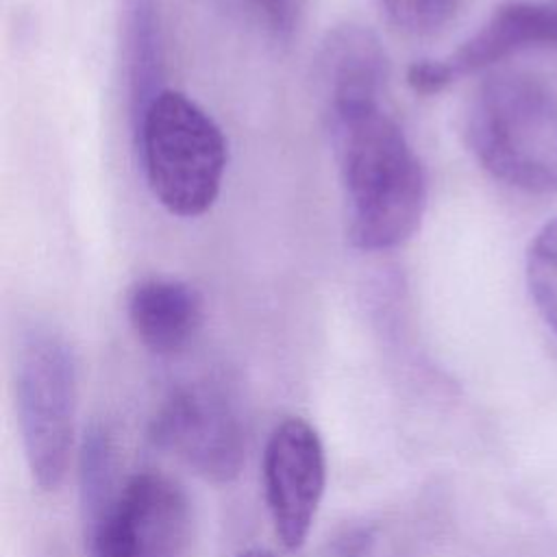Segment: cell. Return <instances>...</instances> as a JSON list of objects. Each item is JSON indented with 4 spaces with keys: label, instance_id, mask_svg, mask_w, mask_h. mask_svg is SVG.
<instances>
[{
    "label": "cell",
    "instance_id": "7",
    "mask_svg": "<svg viewBox=\"0 0 557 557\" xmlns=\"http://www.w3.org/2000/svg\"><path fill=\"white\" fill-rule=\"evenodd\" d=\"M261 476L276 537L287 550L300 548L326 485V455L318 431L302 418L278 422L263 448Z\"/></svg>",
    "mask_w": 557,
    "mask_h": 557
},
{
    "label": "cell",
    "instance_id": "14",
    "mask_svg": "<svg viewBox=\"0 0 557 557\" xmlns=\"http://www.w3.org/2000/svg\"><path fill=\"white\" fill-rule=\"evenodd\" d=\"M466 0H379L387 22L411 37H429L446 28Z\"/></svg>",
    "mask_w": 557,
    "mask_h": 557
},
{
    "label": "cell",
    "instance_id": "15",
    "mask_svg": "<svg viewBox=\"0 0 557 557\" xmlns=\"http://www.w3.org/2000/svg\"><path fill=\"white\" fill-rule=\"evenodd\" d=\"M272 35L287 39L298 28L305 0H246Z\"/></svg>",
    "mask_w": 557,
    "mask_h": 557
},
{
    "label": "cell",
    "instance_id": "13",
    "mask_svg": "<svg viewBox=\"0 0 557 557\" xmlns=\"http://www.w3.org/2000/svg\"><path fill=\"white\" fill-rule=\"evenodd\" d=\"M527 285L540 315L557 333V218L544 224L529 246Z\"/></svg>",
    "mask_w": 557,
    "mask_h": 557
},
{
    "label": "cell",
    "instance_id": "6",
    "mask_svg": "<svg viewBox=\"0 0 557 557\" xmlns=\"http://www.w3.org/2000/svg\"><path fill=\"white\" fill-rule=\"evenodd\" d=\"M154 442L209 481H233L246 455V429L233 400L215 385L176 387L152 422Z\"/></svg>",
    "mask_w": 557,
    "mask_h": 557
},
{
    "label": "cell",
    "instance_id": "12",
    "mask_svg": "<svg viewBox=\"0 0 557 557\" xmlns=\"http://www.w3.org/2000/svg\"><path fill=\"white\" fill-rule=\"evenodd\" d=\"M117 487L120 483L115 481L113 442L102 426H94L85 433L81 450V492L85 524L109 505Z\"/></svg>",
    "mask_w": 557,
    "mask_h": 557
},
{
    "label": "cell",
    "instance_id": "1",
    "mask_svg": "<svg viewBox=\"0 0 557 557\" xmlns=\"http://www.w3.org/2000/svg\"><path fill=\"white\" fill-rule=\"evenodd\" d=\"M346 205V233L366 252L392 250L420 226L426 172L385 102L322 113Z\"/></svg>",
    "mask_w": 557,
    "mask_h": 557
},
{
    "label": "cell",
    "instance_id": "5",
    "mask_svg": "<svg viewBox=\"0 0 557 557\" xmlns=\"http://www.w3.org/2000/svg\"><path fill=\"white\" fill-rule=\"evenodd\" d=\"M191 500L172 476L144 470L120 483L109 505L85 524L91 557H187Z\"/></svg>",
    "mask_w": 557,
    "mask_h": 557
},
{
    "label": "cell",
    "instance_id": "9",
    "mask_svg": "<svg viewBox=\"0 0 557 557\" xmlns=\"http://www.w3.org/2000/svg\"><path fill=\"white\" fill-rule=\"evenodd\" d=\"M387 78L389 59L374 30L348 22L326 33L313 63V85L322 113L383 102Z\"/></svg>",
    "mask_w": 557,
    "mask_h": 557
},
{
    "label": "cell",
    "instance_id": "8",
    "mask_svg": "<svg viewBox=\"0 0 557 557\" xmlns=\"http://www.w3.org/2000/svg\"><path fill=\"white\" fill-rule=\"evenodd\" d=\"M531 48H557V4L516 0L498 7L448 57L416 61L407 70V85L420 96H433L466 74L487 70Z\"/></svg>",
    "mask_w": 557,
    "mask_h": 557
},
{
    "label": "cell",
    "instance_id": "11",
    "mask_svg": "<svg viewBox=\"0 0 557 557\" xmlns=\"http://www.w3.org/2000/svg\"><path fill=\"white\" fill-rule=\"evenodd\" d=\"M124 74L131 120L163 91L165 46L159 0H126L124 7Z\"/></svg>",
    "mask_w": 557,
    "mask_h": 557
},
{
    "label": "cell",
    "instance_id": "10",
    "mask_svg": "<svg viewBox=\"0 0 557 557\" xmlns=\"http://www.w3.org/2000/svg\"><path fill=\"white\" fill-rule=\"evenodd\" d=\"M126 315L135 337L154 355L183 352L205 320L200 292L174 276H146L126 296Z\"/></svg>",
    "mask_w": 557,
    "mask_h": 557
},
{
    "label": "cell",
    "instance_id": "3",
    "mask_svg": "<svg viewBox=\"0 0 557 557\" xmlns=\"http://www.w3.org/2000/svg\"><path fill=\"white\" fill-rule=\"evenodd\" d=\"M144 178L157 202L178 218H198L218 200L226 172L220 124L194 98L163 89L133 122Z\"/></svg>",
    "mask_w": 557,
    "mask_h": 557
},
{
    "label": "cell",
    "instance_id": "4",
    "mask_svg": "<svg viewBox=\"0 0 557 557\" xmlns=\"http://www.w3.org/2000/svg\"><path fill=\"white\" fill-rule=\"evenodd\" d=\"M15 409L26 466L37 485L54 490L74 448L78 368L70 342L52 326L33 324L17 339Z\"/></svg>",
    "mask_w": 557,
    "mask_h": 557
},
{
    "label": "cell",
    "instance_id": "16",
    "mask_svg": "<svg viewBox=\"0 0 557 557\" xmlns=\"http://www.w3.org/2000/svg\"><path fill=\"white\" fill-rule=\"evenodd\" d=\"M329 557H379V540L370 529L348 531L337 537Z\"/></svg>",
    "mask_w": 557,
    "mask_h": 557
},
{
    "label": "cell",
    "instance_id": "17",
    "mask_svg": "<svg viewBox=\"0 0 557 557\" xmlns=\"http://www.w3.org/2000/svg\"><path fill=\"white\" fill-rule=\"evenodd\" d=\"M239 557H276V555L270 553V550H265V548H250V550L242 553Z\"/></svg>",
    "mask_w": 557,
    "mask_h": 557
},
{
    "label": "cell",
    "instance_id": "2",
    "mask_svg": "<svg viewBox=\"0 0 557 557\" xmlns=\"http://www.w3.org/2000/svg\"><path fill=\"white\" fill-rule=\"evenodd\" d=\"M466 141L500 183L557 191V78L533 70L485 76L466 111Z\"/></svg>",
    "mask_w": 557,
    "mask_h": 557
}]
</instances>
